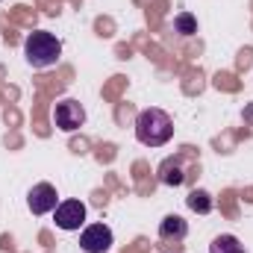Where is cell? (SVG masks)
Masks as SVG:
<instances>
[{"instance_id": "3957f363", "label": "cell", "mask_w": 253, "mask_h": 253, "mask_svg": "<svg viewBox=\"0 0 253 253\" xmlns=\"http://www.w3.org/2000/svg\"><path fill=\"white\" fill-rule=\"evenodd\" d=\"M115 245V236L106 224H88L80 233V251L83 253H109Z\"/></svg>"}, {"instance_id": "8992f818", "label": "cell", "mask_w": 253, "mask_h": 253, "mask_svg": "<svg viewBox=\"0 0 253 253\" xmlns=\"http://www.w3.org/2000/svg\"><path fill=\"white\" fill-rule=\"evenodd\" d=\"M27 206L33 215H50L59 206V191L53 183H36L27 191Z\"/></svg>"}, {"instance_id": "277c9868", "label": "cell", "mask_w": 253, "mask_h": 253, "mask_svg": "<svg viewBox=\"0 0 253 253\" xmlns=\"http://www.w3.org/2000/svg\"><path fill=\"white\" fill-rule=\"evenodd\" d=\"M53 124L59 126L62 132H74V129H80V126L85 124V109H83V103L74 100V97L59 100V103L53 106Z\"/></svg>"}, {"instance_id": "5b68a950", "label": "cell", "mask_w": 253, "mask_h": 253, "mask_svg": "<svg viewBox=\"0 0 253 253\" xmlns=\"http://www.w3.org/2000/svg\"><path fill=\"white\" fill-rule=\"evenodd\" d=\"M85 203L83 200H59V206L53 209V221L65 233H74L80 227H85Z\"/></svg>"}, {"instance_id": "ba28073f", "label": "cell", "mask_w": 253, "mask_h": 253, "mask_svg": "<svg viewBox=\"0 0 253 253\" xmlns=\"http://www.w3.org/2000/svg\"><path fill=\"white\" fill-rule=\"evenodd\" d=\"M156 177H159V183L162 186H171V189H177V186H183L186 183V168H183V156H168V159H162V165H159V171H156Z\"/></svg>"}, {"instance_id": "8fae6325", "label": "cell", "mask_w": 253, "mask_h": 253, "mask_svg": "<svg viewBox=\"0 0 253 253\" xmlns=\"http://www.w3.org/2000/svg\"><path fill=\"white\" fill-rule=\"evenodd\" d=\"M174 30H177L183 39H189V36L197 33V18H194L191 12H180V15L174 18Z\"/></svg>"}, {"instance_id": "7a4b0ae2", "label": "cell", "mask_w": 253, "mask_h": 253, "mask_svg": "<svg viewBox=\"0 0 253 253\" xmlns=\"http://www.w3.org/2000/svg\"><path fill=\"white\" fill-rule=\"evenodd\" d=\"M24 59H27L30 68H36V71L53 68V65L62 59V42L53 33L36 30V33H30L24 39Z\"/></svg>"}, {"instance_id": "30bf717a", "label": "cell", "mask_w": 253, "mask_h": 253, "mask_svg": "<svg viewBox=\"0 0 253 253\" xmlns=\"http://www.w3.org/2000/svg\"><path fill=\"white\" fill-rule=\"evenodd\" d=\"M209 253H248V251L233 233H221V236H215L209 242Z\"/></svg>"}, {"instance_id": "52a82bcc", "label": "cell", "mask_w": 253, "mask_h": 253, "mask_svg": "<svg viewBox=\"0 0 253 253\" xmlns=\"http://www.w3.org/2000/svg\"><path fill=\"white\" fill-rule=\"evenodd\" d=\"M186 236H189V221L183 215H165L159 221V242L180 245V242H186Z\"/></svg>"}, {"instance_id": "9c48e42d", "label": "cell", "mask_w": 253, "mask_h": 253, "mask_svg": "<svg viewBox=\"0 0 253 253\" xmlns=\"http://www.w3.org/2000/svg\"><path fill=\"white\" fill-rule=\"evenodd\" d=\"M186 206L191 212H197V215H209L215 209V200H212V194L206 189H191L189 197H186Z\"/></svg>"}, {"instance_id": "6da1fadb", "label": "cell", "mask_w": 253, "mask_h": 253, "mask_svg": "<svg viewBox=\"0 0 253 253\" xmlns=\"http://www.w3.org/2000/svg\"><path fill=\"white\" fill-rule=\"evenodd\" d=\"M135 138L144 147H162L174 138V121L165 109L147 106L135 115Z\"/></svg>"}]
</instances>
